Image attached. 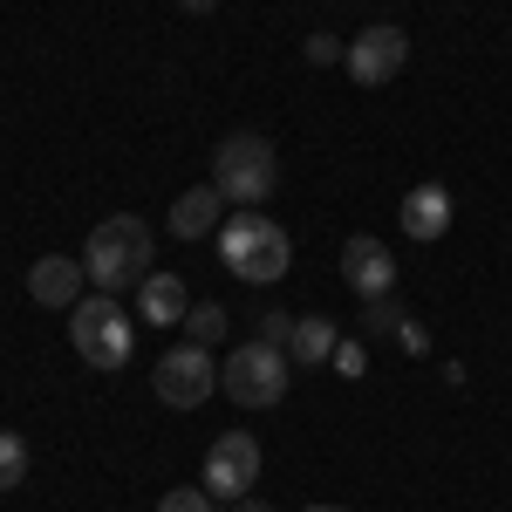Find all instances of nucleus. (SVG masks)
<instances>
[{
	"label": "nucleus",
	"mask_w": 512,
	"mask_h": 512,
	"mask_svg": "<svg viewBox=\"0 0 512 512\" xmlns=\"http://www.w3.org/2000/svg\"><path fill=\"white\" fill-rule=\"evenodd\" d=\"M219 260H226L239 280H253V287H274V280L294 267V239H287V226L267 219V212H239V219L219 226Z\"/></svg>",
	"instance_id": "obj_2"
},
{
	"label": "nucleus",
	"mask_w": 512,
	"mask_h": 512,
	"mask_svg": "<svg viewBox=\"0 0 512 512\" xmlns=\"http://www.w3.org/2000/svg\"><path fill=\"white\" fill-rule=\"evenodd\" d=\"M219 335H226V308H219V301H192V315H185V342L212 349Z\"/></svg>",
	"instance_id": "obj_15"
},
{
	"label": "nucleus",
	"mask_w": 512,
	"mask_h": 512,
	"mask_svg": "<svg viewBox=\"0 0 512 512\" xmlns=\"http://www.w3.org/2000/svg\"><path fill=\"white\" fill-rule=\"evenodd\" d=\"M396 342H403V349H410V355H424V349H431V335H424L417 321H403V328H396Z\"/></svg>",
	"instance_id": "obj_22"
},
{
	"label": "nucleus",
	"mask_w": 512,
	"mask_h": 512,
	"mask_svg": "<svg viewBox=\"0 0 512 512\" xmlns=\"http://www.w3.org/2000/svg\"><path fill=\"white\" fill-rule=\"evenodd\" d=\"M178 7H185V14H212L219 0H178Z\"/></svg>",
	"instance_id": "obj_23"
},
{
	"label": "nucleus",
	"mask_w": 512,
	"mask_h": 512,
	"mask_svg": "<svg viewBox=\"0 0 512 512\" xmlns=\"http://www.w3.org/2000/svg\"><path fill=\"white\" fill-rule=\"evenodd\" d=\"M69 342L89 369H123L130 349H137V328H130V308L117 294H89L69 308Z\"/></svg>",
	"instance_id": "obj_5"
},
{
	"label": "nucleus",
	"mask_w": 512,
	"mask_h": 512,
	"mask_svg": "<svg viewBox=\"0 0 512 512\" xmlns=\"http://www.w3.org/2000/svg\"><path fill=\"white\" fill-rule=\"evenodd\" d=\"M287 383H294V355L274 349V342H239L226 362H219V390L233 396L239 410H274L280 396H287Z\"/></svg>",
	"instance_id": "obj_4"
},
{
	"label": "nucleus",
	"mask_w": 512,
	"mask_h": 512,
	"mask_svg": "<svg viewBox=\"0 0 512 512\" xmlns=\"http://www.w3.org/2000/svg\"><path fill=\"white\" fill-rule=\"evenodd\" d=\"M219 212H226V198L212 192V185H192V192L171 198V233L178 239H205L212 226H219Z\"/></svg>",
	"instance_id": "obj_13"
},
{
	"label": "nucleus",
	"mask_w": 512,
	"mask_h": 512,
	"mask_svg": "<svg viewBox=\"0 0 512 512\" xmlns=\"http://www.w3.org/2000/svg\"><path fill=\"white\" fill-rule=\"evenodd\" d=\"M260 342L287 349V342H294V315H287V308H267V315H260Z\"/></svg>",
	"instance_id": "obj_20"
},
{
	"label": "nucleus",
	"mask_w": 512,
	"mask_h": 512,
	"mask_svg": "<svg viewBox=\"0 0 512 512\" xmlns=\"http://www.w3.org/2000/svg\"><path fill=\"white\" fill-rule=\"evenodd\" d=\"M308 62H342V41H335V35H315V41H308Z\"/></svg>",
	"instance_id": "obj_21"
},
{
	"label": "nucleus",
	"mask_w": 512,
	"mask_h": 512,
	"mask_svg": "<svg viewBox=\"0 0 512 512\" xmlns=\"http://www.w3.org/2000/svg\"><path fill=\"white\" fill-rule=\"evenodd\" d=\"M82 260L76 253H41L35 267H28V294H35L41 308H76L82 301Z\"/></svg>",
	"instance_id": "obj_10"
},
{
	"label": "nucleus",
	"mask_w": 512,
	"mask_h": 512,
	"mask_svg": "<svg viewBox=\"0 0 512 512\" xmlns=\"http://www.w3.org/2000/svg\"><path fill=\"white\" fill-rule=\"evenodd\" d=\"M28 478V444H21V431H0V492H14Z\"/></svg>",
	"instance_id": "obj_16"
},
{
	"label": "nucleus",
	"mask_w": 512,
	"mask_h": 512,
	"mask_svg": "<svg viewBox=\"0 0 512 512\" xmlns=\"http://www.w3.org/2000/svg\"><path fill=\"white\" fill-rule=\"evenodd\" d=\"M328 369H335V376H362V369H369V349H362V342H335V355H328Z\"/></svg>",
	"instance_id": "obj_19"
},
{
	"label": "nucleus",
	"mask_w": 512,
	"mask_h": 512,
	"mask_svg": "<svg viewBox=\"0 0 512 512\" xmlns=\"http://www.w3.org/2000/svg\"><path fill=\"white\" fill-rule=\"evenodd\" d=\"M308 512H349V506H308Z\"/></svg>",
	"instance_id": "obj_25"
},
{
	"label": "nucleus",
	"mask_w": 512,
	"mask_h": 512,
	"mask_svg": "<svg viewBox=\"0 0 512 512\" xmlns=\"http://www.w3.org/2000/svg\"><path fill=\"white\" fill-rule=\"evenodd\" d=\"M362 328H369V335H396V328H403V308L383 294V301H369V308H362Z\"/></svg>",
	"instance_id": "obj_18"
},
{
	"label": "nucleus",
	"mask_w": 512,
	"mask_h": 512,
	"mask_svg": "<svg viewBox=\"0 0 512 512\" xmlns=\"http://www.w3.org/2000/svg\"><path fill=\"white\" fill-rule=\"evenodd\" d=\"M82 274L96 294H123L130 280L151 274V226L137 219V212H117V219H103L96 233L82 239Z\"/></svg>",
	"instance_id": "obj_1"
},
{
	"label": "nucleus",
	"mask_w": 512,
	"mask_h": 512,
	"mask_svg": "<svg viewBox=\"0 0 512 512\" xmlns=\"http://www.w3.org/2000/svg\"><path fill=\"white\" fill-rule=\"evenodd\" d=\"M396 212H403V233L431 246V239L451 233V212H458V205H451V192H444V185H417V192H403V205H396Z\"/></svg>",
	"instance_id": "obj_11"
},
{
	"label": "nucleus",
	"mask_w": 512,
	"mask_h": 512,
	"mask_svg": "<svg viewBox=\"0 0 512 512\" xmlns=\"http://www.w3.org/2000/svg\"><path fill=\"white\" fill-rule=\"evenodd\" d=\"M233 512H267V506H260V499H253V492H246V499H233Z\"/></svg>",
	"instance_id": "obj_24"
},
{
	"label": "nucleus",
	"mask_w": 512,
	"mask_h": 512,
	"mask_svg": "<svg viewBox=\"0 0 512 512\" xmlns=\"http://www.w3.org/2000/svg\"><path fill=\"white\" fill-rule=\"evenodd\" d=\"M151 383H158V396L171 410H198L205 396L219 390V362H212V349L185 342V349H171L158 369H151Z\"/></svg>",
	"instance_id": "obj_6"
},
{
	"label": "nucleus",
	"mask_w": 512,
	"mask_h": 512,
	"mask_svg": "<svg viewBox=\"0 0 512 512\" xmlns=\"http://www.w3.org/2000/svg\"><path fill=\"white\" fill-rule=\"evenodd\" d=\"M280 185V158L267 137H253V130H239V137H226L219 151H212V192L226 198V205H267Z\"/></svg>",
	"instance_id": "obj_3"
},
{
	"label": "nucleus",
	"mask_w": 512,
	"mask_h": 512,
	"mask_svg": "<svg viewBox=\"0 0 512 512\" xmlns=\"http://www.w3.org/2000/svg\"><path fill=\"white\" fill-rule=\"evenodd\" d=\"M137 315L151 321V328H178V321L192 315L185 280H178V274H144V280H137Z\"/></svg>",
	"instance_id": "obj_12"
},
{
	"label": "nucleus",
	"mask_w": 512,
	"mask_h": 512,
	"mask_svg": "<svg viewBox=\"0 0 512 512\" xmlns=\"http://www.w3.org/2000/svg\"><path fill=\"white\" fill-rule=\"evenodd\" d=\"M335 321L328 315H301L294 321V342H287V355H294V369H328V355H335Z\"/></svg>",
	"instance_id": "obj_14"
},
{
	"label": "nucleus",
	"mask_w": 512,
	"mask_h": 512,
	"mask_svg": "<svg viewBox=\"0 0 512 512\" xmlns=\"http://www.w3.org/2000/svg\"><path fill=\"white\" fill-rule=\"evenodd\" d=\"M342 62H349V82L383 89L390 76H403V62H410V35L390 28V21H383V28H362V35L349 41V55H342Z\"/></svg>",
	"instance_id": "obj_8"
},
{
	"label": "nucleus",
	"mask_w": 512,
	"mask_h": 512,
	"mask_svg": "<svg viewBox=\"0 0 512 512\" xmlns=\"http://www.w3.org/2000/svg\"><path fill=\"white\" fill-rule=\"evenodd\" d=\"M342 280H349L362 301H383L396 287V260H390V246L376 233H355L349 246H342Z\"/></svg>",
	"instance_id": "obj_9"
},
{
	"label": "nucleus",
	"mask_w": 512,
	"mask_h": 512,
	"mask_svg": "<svg viewBox=\"0 0 512 512\" xmlns=\"http://www.w3.org/2000/svg\"><path fill=\"white\" fill-rule=\"evenodd\" d=\"M253 478H260V437H253V431L212 437V451H205V492L233 506V499L253 492Z\"/></svg>",
	"instance_id": "obj_7"
},
{
	"label": "nucleus",
	"mask_w": 512,
	"mask_h": 512,
	"mask_svg": "<svg viewBox=\"0 0 512 512\" xmlns=\"http://www.w3.org/2000/svg\"><path fill=\"white\" fill-rule=\"evenodd\" d=\"M212 506H219V499H212L205 485H171L158 499V512H212Z\"/></svg>",
	"instance_id": "obj_17"
}]
</instances>
